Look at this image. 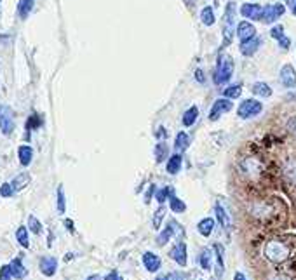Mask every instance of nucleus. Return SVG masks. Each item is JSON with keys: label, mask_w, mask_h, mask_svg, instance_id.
<instances>
[{"label": "nucleus", "mask_w": 296, "mask_h": 280, "mask_svg": "<svg viewBox=\"0 0 296 280\" xmlns=\"http://www.w3.org/2000/svg\"><path fill=\"white\" fill-rule=\"evenodd\" d=\"M221 94L226 100H235V98H239L240 94H242V87H240L239 84H235V86L225 87V89L221 90Z\"/></svg>", "instance_id": "obj_25"}, {"label": "nucleus", "mask_w": 296, "mask_h": 280, "mask_svg": "<svg viewBox=\"0 0 296 280\" xmlns=\"http://www.w3.org/2000/svg\"><path fill=\"white\" fill-rule=\"evenodd\" d=\"M169 195H173V188H171V186H166V188H162V190L157 192V200H159L160 204H164V200L169 197Z\"/></svg>", "instance_id": "obj_38"}, {"label": "nucleus", "mask_w": 296, "mask_h": 280, "mask_svg": "<svg viewBox=\"0 0 296 280\" xmlns=\"http://www.w3.org/2000/svg\"><path fill=\"white\" fill-rule=\"evenodd\" d=\"M58 268V261L56 258H42L40 260V272H42L46 277H53L56 274Z\"/></svg>", "instance_id": "obj_13"}, {"label": "nucleus", "mask_w": 296, "mask_h": 280, "mask_svg": "<svg viewBox=\"0 0 296 280\" xmlns=\"http://www.w3.org/2000/svg\"><path fill=\"white\" fill-rule=\"evenodd\" d=\"M251 92L256 94V96H261V98H270L272 96V87L265 82H256V84H253V87H251Z\"/></svg>", "instance_id": "obj_20"}, {"label": "nucleus", "mask_w": 296, "mask_h": 280, "mask_svg": "<svg viewBox=\"0 0 296 280\" xmlns=\"http://www.w3.org/2000/svg\"><path fill=\"white\" fill-rule=\"evenodd\" d=\"M214 252H216V275L221 277L223 270H225V263H223V247L220 244H214Z\"/></svg>", "instance_id": "obj_27"}, {"label": "nucleus", "mask_w": 296, "mask_h": 280, "mask_svg": "<svg viewBox=\"0 0 296 280\" xmlns=\"http://www.w3.org/2000/svg\"><path fill=\"white\" fill-rule=\"evenodd\" d=\"M291 10H293V14L296 16V4H294V7H293V9H291Z\"/></svg>", "instance_id": "obj_51"}, {"label": "nucleus", "mask_w": 296, "mask_h": 280, "mask_svg": "<svg viewBox=\"0 0 296 280\" xmlns=\"http://www.w3.org/2000/svg\"><path fill=\"white\" fill-rule=\"evenodd\" d=\"M30 183V176H28L27 172H21V174H18L16 178H14V181L11 184H13V188H14V192H20V190H23L27 184Z\"/></svg>", "instance_id": "obj_24"}, {"label": "nucleus", "mask_w": 296, "mask_h": 280, "mask_svg": "<svg viewBox=\"0 0 296 280\" xmlns=\"http://www.w3.org/2000/svg\"><path fill=\"white\" fill-rule=\"evenodd\" d=\"M181 234V228H180V224L176 223V221H169V224L166 226V230L162 232V234L159 235V238H157V244H159L160 247L162 246H166L167 242H169V238L173 237L174 234Z\"/></svg>", "instance_id": "obj_11"}, {"label": "nucleus", "mask_w": 296, "mask_h": 280, "mask_svg": "<svg viewBox=\"0 0 296 280\" xmlns=\"http://www.w3.org/2000/svg\"><path fill=\"white\" fill-rule=\"evenodd\" d=\"M286 2L289 4V6H291V9H293V7H294V4H296V0H286Z\"/></svg>", "instance_id": "obj_49"}, {"label": "nucleus", "mask_w": 296, "mask_h": 280, "mask_svg": "<svg viewBox=\"0 0 296 280\" xmlns=\"http://www.w3.org/2000/svg\"><path fill=\"white\" fill-rule=\"evenodd\" d=\"M263 254L272 263H284L291 258V249L284 240H270V242H266Z\"/></svg>", "instance_id": "obj_1"}, {"label": "nucleus", "mask_w": 296, "mask_h": 280, "mask_svg": "<svg viewBox=\"0 0 296 280\" xmlns=\"http://www.w3.org/2000/svg\"><path fill=\"white\" fill-rule=\"evenodd\" d=\"M233 74V60L230 56H220L216 66V74H214V82L218 86H225Z\"/></svg>", "instance_id": "obj_3"}, {"label": "nucleus", "mask_w": 296, "mask_h": 280, "mask_svg": "<svg viewBox=\"0 0 296 280\" xmlns=\"http://www.w3.org/2000/svg\"><path fill=\"white\" fill-rule=\"evenodd\" d=\"M35 0H20V6H18V12H20V18H27L30 14V10L34 9Z\"/></svg>", "instance_id": "obj_30"}, {"label": "nucleus", "mask_w": 296, "mask_h": 280, "mask_svg": "<svg viewBox=\"0 0 296 280\" xmlns=\"http://www.w3.org/2000/svg\"><path fill=\"white\" fill-rule=\"evenodd\" d=\"M18 155H20V162L21 166H30L32 162V157H34V150H32L30 146H20V150H18Z\"/></svg>", "instance_id": "obj_23"}, {"label": "nucleus", "mask_w": 296, "mask_h": 280, "mask_svg": "<svg viewBox=\"0 0 296 280\" xmlns=\"http://www.w3.org/2000/svg\"><path fill=\"white\" fill-rule=\"evenodd\" d=\"M164 214H166V207L160 206L159 209L155 210V216H153V228H155V230H159V228H160V223H162Z\"/></svg>", "instance_id": "obj_34"}, {"label": "nucleus", "mask_w": 296, "mask_h": 280, "mask_svg": "<svg viewBox=\"0 0 296 280\" xmlns=\"http://www.w3.org/2000/svg\"><path fill=\"white\" fill-rule=\"evenodd\" d=\"M169 256L176 261L180 266H186V261H188V256H186V246L185 242H178L176 246L171 249Z\"/></svg>", "instance_id": "obj_10"}, {"label": "nucleus", "mask_w": 296, "mask_h": 280, "mask_svg": "<svg viewBox=\"0 0 296 280\" xmlns=\"http://www.w3.org/2000/svg\"><path fill=\"white\" fill-rule=\"evenodd\" d=\"M87 280H100V277H98V275H94V277H89Z\"/></svg>", "instance_id": "obj_50"}, {"label": "nucleus", "mask_w": 296, "mask_h": 280, "mask_svg": "<svg viewBox=\"0 0 296 280\" xmlns=\"http://www.w3.org/2000/svg\"><path fill=\"white\" fill-rule=\"evenodd\" d=\"M166 280H185V277L180 274V272H171V274H167Z\"/></svg>", "instance_id": "obj_41"}, {"label": "nucleus", "mask_w": 296, "mask_h": 280, "mask_svg": "<svg viewBox=\"0 0 296 280\" xmlns=\"http://www.w3.org/2000/svg\"><path fill=\"white\" fill-rule=\"evenodd\" d=\"M287 129H289L291 132H293L294 136H296V117L289 118V122H287Z\"/></svg>", "instance_id": "obj_42"}, {"label": "nucleus", "mask_w": 296, "mask_h": 280, "mask_svg": "<svg viewBox=\"0 0 296 280\" xmlns=\"http://www.w3.org/2000/svg\"><path fill=\"white\" fill-rule=\"evenodd\" d=\"M270 35H272L273 38L279 42V46L282 47V49H289V46H291V40L284 35V26L282 24H277V26H273L272 28V32H270Z\"/></svg>", "instance_id": "obj_15"}, {"label": "nucleus", "mask_w": 296, "mask_h": 280, "mask_svg": "<svg viewBox=\"0 0 296 280\" xmlns=\"http://www.w3.org/2000/svg\"><path fill=\"white\" fill-rule=\"evenodd\" d=\"M169 207H171V210H173V212H176V214H181V212H185V210H186L185 202L181 198H178L174 194L171 195V198H169Z\"/></svg>", "instance_id": "obj_28"}, {"label": "nucleus", "mask_w": 296, "mask_h": 280, "mask_svg": "<svg viewBox=\"0 0 296 280\" xmlns=\"http://www.w3.org/2000/svg\"><path fill=\"white\" fill-rule=\"evenodd\" d=\"M195 78L199 80L200 84L206 82V77H204V72H202V70H197V72H195Z\"/></svg>", "instance_id": "obj_44"}, {"label": "nucleus", "mask_w": 296, "mask_h": 280, "mask_svg": "<svg viewBox=\"0 0 296 280\" xmlns=\"http://www.w3.org/2000/svg\"><path fill=\"white\" fill-rule=\"evenodd\" d=\"M28 226H30V230L34 232L35 235H39L40 232H42V224H40V221H39L35 216H30V218H28Z\"/></svg>", "instance_id": "obj_35"}, {"label": "nucleus", "mask_w": 296, "mask_h": 280, "mask_svg": "<svg viewBox=\"0 0 296 280\" xmlns=\"http://www.w3.org/2000/svg\"><path fill=\"white\" fill-rule=\"evenodd\" d=\"M259 38L254 37L251 40H247V42H240V52L244 54V56H253L254 52L259 49Z\"/></svg>", "instance_id": "obj_16"}, {"label": "nucleus", "mask_w": 296, "mask_h": 280, "mask_svg": "<svg viewBox=\"0 0 296 280\" xmlns=\"http://www.w3.org/2000/svg\"><path fill=\"white\" fill-rule=\"evenodd\" d=\"M235 2H228L225 9V16H223V46H230L233 38V32H237L235 28Z\"/></svg>", "instance_id": "obj_2"}, {"label": "nucleus", "mask_w": 296, "mask_h": 280, "mask_svg": "<svg viewBox=\"0 0 296 280\" xmlns=\"http://www.w3.org/2000/svg\"><path fill=\"white\" fill-rule=\"evenodd\" d=\"M105 280H124V278L119 275V272H112V274H108L107 277H105Z\"/></svg>", "instance_id": "obj_43"}, {"label": "nucleus", "mask_w": 296, "mask_h": 280, "mask_svg": "<svg viewBox=\"0 0 296 280\" xmlns=\"http://www.w3.org/2000/svg\"><path fill=\"white\" fill-rule=\"evenodd\" d=\"M232 108H233L232 101H228L226 98H220V100L214 101L213 106H211V110H209V120H211V122H216V120L220 118L223 114L230 112Z\"/></svg>", "instance_id": "obj_5"}, {"label": "nucleus", "mask_w": 296, "mask_h": 280, "mask_svg": "<svg viewBox=\"0 0 296 280\" xmlns=\"http://www.w3.org/2000/svg\"><path fill=\"white\" fill-rule=\"evenodd\" d=\"M13 274H11V264H4L0 268V280H11Z\"/></svg>", "instance_id": "obj_40"}, {"label": "nucleus", "mask_w": 296, "mask_h": 280, "mask_svg": "<svg viewBox=\"0 0 296 280\" xmlns=\"http://www.w3.org/2000/svg\"><path fill=\"white\" fill-rule=\"evenodd\" d=\"M197 117H199V108L192 106V108H188V110H186L185 114H183V118H181V122H183L185 127H190V126H193V124H195Z\"/></svg>", "instance_id": "obj_21"}, {"label": "nucleus", "mask_w": 296, "mask_h": 280, "mask_svg": "<svg viewBox=\"0 0 296 280\" xmlns=\"http://www.w3.org/2000/svg\"><path fill=\"white\" fill-rule=\"evenodd\" d=\"M155 280H166V278H162V277H159V278H155Z\"/></svg>", "instance_id": "obj_52"}, {"label": "nucleus", "mask_w": 296, "mask_h": 280, "mask_svg": "<svg viewBox=\"0 0 296 280\" xmlns=\"http://www.w3.org/2000/svg\"><path fill=\"white\" fill-rule=\"evenodd\" d=\"M0 129L4 134H11L14 129V120L9 110H0Z\"/></svg>", "instance_id": "obj_14"}, {"label": "nucleus", "mask_w": 296, "mask_h": 280, "mask_svg": "<svg viewBox=\"0 0 296 280\" xmlns=\"http://www.w3.org/2000/svg\"><path fill=\"white\" fill-rule=\"evenodd\" d=\"M286 12V6L284 4H270V6L263 7V23H273L279 20L282 14Z\"/></svg>", "instance_id": "obj_6"}, {"label": "nucleus", "mask_w": 296, "mask_h": 280, "mask_svg": "<svg viewBox=\"0 0 296 280\" xmlns=\"http://www.w3.org/2000/svg\"><path fill=\"white\" fill-rule=\"evenodd\" d=\"M263 104L256 100H244L242 103L239 104V110H237V115L240 118H251L256 117V115L261 114Z\"/></svg>", "instance_id": "obj_4"}, {"label": "nucleus", "mask_w": 296, "mask_h": 280, "mask_svg": "<svg viewBox=\"0 0 296 280\" xmlns=\"http://www.w3.org/2000/svg\"><path fill=\"white\" fill-rule=\"evenodd\" d=\"M65 209H67V204H65L63 186H58V210H60V214H63Z\"/></svg>", "instance_id": "obj_36"}, {"label": "nucleus", "mask_w": 296, "mask_h": 280, "mask_svg": "<svg viewBox=\"0 0 296 280\" xmlns=\"http://www.w3.org/2000/svg\"><path fill=\"white\" fill-rule=\"evenodd\" d=\"M167 154H169V148H167L166 143H157V144H155V157H157V162H162V160L167 157Z\"/></svg>", "instance_id": "obj_32"}, {"label": "nucleus", "mask_w": 296, "mask_h": 280, "mask_svg": "<svg viewBox=\"0 0 296 280\" xmlns=\"http://www.w3.org/2000/svg\"><path fill=\"white\" fill-rule=\"evenodd\" d=\"M240 14H242L244 18H247V20H253V21L263 20V7L258 6V4H244V6L240 7Z\"/></svg>", "instance_id": "obj_8"}, {"label": "nucleus", "mask_w": 296, "mask_h": 280, "mask_svg": "<svg viewBox=\"0 0 296 280\" xmlns=\"http://www.w3.org/2000/svg\"><path fill=\"white\" fill-rule=\"evenodd\" d=\"M280 84L287 89H294L296 87V70L291 64H284L280 68Z\"/></svg>", "instance_id": "obj_7"}, {"label": "nucleus", "mask_w": 296, "mask_h": 280, "mask_svg": "<svg viewBox=\"0 0 296 280\" xmlns=\"http://www.w3.org/2000/svg\"><path fill=\"white\" fill-rule=\"evenodd\" d=\"M13 194H14V188L11 183H4L2 186H0V195H2V197H11Z\"/></svg>", "instance_id": "obj_39"}, {"label": "nucleus", "mask_w": 296, "mask_h": 280, "mask_svg": "<svg viewBox=\"0 0 296 280\" xmlns=\"http://www.w3.org/2000/svg\"><path fill=\"white\" fill-rule=\"evenodd\" d=\"M237 35H239L240 42H247V40L256 37V28L249 23V21H240L237 24Z\"/></svg>", "instance_id": "obj_9"}, {"label": "nucleus", "mask_w": 296, "mask_h": 280, "mask_svg": "<svg viewBox=\"0 0 296 280\" xmlns=\"http://www.w3.org/2000/svg\"><path fill=\"white\" fill-rule=\"evenodd\" d=\"M143 264L145 268L150 272V274H155V272L160 270V264H162V261H160V258L157 256V254L150 252V250H147V252L143 254Z\"/></svg>", "instance_id": "obj_12"}, {"label": "nucleus", "mask_w": 296, "mask_h": 280, "mask_svg": "<svg viewBox=\"0 0 296 280\" xmlns=\"http://www.w3.org/2000/svg\"><path fill=\"white\" fill-rule=\"evenodd\" d=\"M11 274L16 278H23L27 275V270H25V266L21 264L20 260H13V263H11Z\"/></svg>", "instance_id": "obj_31"}, {"label": "nucleus", "mask_w": 296, "mask_h": 280, "mask_svg": "<svg viewBox=\"0 0 296 280\" xmlns=\"http://www.w3.org/2000/svg\"><path fill=\"white\" fill-rule=\"evenodd\" d=\"M40 124H42V120H40L39 115H32V117L28 118V122H27L28 132H30V130H35V129H37V127L40 126Z\"/></svg>", "instance_id": "obj_37"}, {"label": "nucleus", "mask_w": 296, "mask_h": 280, "mask_svg": "<svg viewBox=\"0 0 296 280\" xmlns=\"http://www.w3.org/2000/svg\"><path fill=\"white\" fill-rule=\"evenodd\" d=\"M181 164H183V158H181V155H173V157H169L167 160V172L169 174H178V170L181 169Z\"/></svg>", "instance_id": "obj_22"}, {"label": "nucleus", "mask_w": 296, "mask_h": 280, "mask_svg": "<svg viewBox=\"0 0 296 280\" xmlns=\"http://www.w3.org/2000/svg\"><path fill=\"white\" fill-rule=\"evenodd\" d=\"M65 224H67L68 230H70L72 234H74V232H75V228H74V221H72V220H67V221H65Z\"/></svg>", "instance_id": "obj_45"}, {"label": "nucleus", "mask_w": 296, "mask_h": 280, "mask_svg": "<svg viewBox=\"0 0 296 280\" xmlns=\"http://www.w3.org/2000/svg\"><path fill=\"white\" fill-rule=\"evenodd\" d=\"M197 230H199V234L202 235V237H209L214 230V220L213 218H204V220H200L199 224H197Z\"/></svg>", "instance_id": "obj_17"}, {"label": "nucleus", "mask_w": 296, "mask_h": 280, "mask_svg": "<svg viewBox=\"0 0 296 280\" xmlns=\"http://www.w3.org/2000/svg\"><path fill=\"white\" fill-rule=\"evenodd\" d=\"M270 280H289L287 277H284V275H275V277H272Z\"/></svg>", "instance_id": "obj_48"}, {"label": "nucleus", "mask_w": 296, "mask_h": 280, "mask_svg": "<svg viewBox=\"0 0 296 280\" xmlns=\"http://www.w3.org/2000/svg\"><path fill=\"white\" fill-rule=\"evenodd\" d=\"M214 210H216V216H218V220H220V224L223 228L228 230V228L232 226V218H230V214L226 212V209L221 206V204H216V206H214Z\"/></svg>", "instance_id": "obj_18"}, {"label": "nucleus", "mask_w": 296, "mask_h": 280, "mask_svg": "<svg viewBox=\"0 0 296 280\" xmlns=\"http://www.w3.org/2000/svg\"><path fill=\"white\" fill-rule=\"evenodd\" d=\"M188 144H190V138H188V134L186 132H178V136H176V141H174V148H176L178 152H185L186 148H188Z\"/></svg>", "instance_id": "obj_26"}, {"label": "nucleus", "mask_w": 296, "mask_h": 280, "mask_svg": "<svg viewBox=\"0 0 296 280\" xmlns=\"http://www.w3.org/2000/svg\"><path fill=\"white\" fill-rule=\"evenodd\" d=\"M200 20H202V23L206 24V26H213L214 21H216V18H214V10L211 9V7H204L202 12H200Z\"/></svg>", "instance_id": "obj_29"}, {"label": "nucleus", "mask_w": 296, "mask_h": 280, "mask_svg": "<svg viewBox=\"0 0 296 280\" xmlns=\"http://www.w3.org/2000/svg\"><path fill=\"white\" fill-rule=\"evenodd\" d=\"M157 136H159V138L166 136V130H164V127H159V130H157Z\"/></svg>", "instance_id": "obj_47"}, {"label": "nucleus", "mask_w": 296, "mask_h": 280, "mask_svg": "<svg viewBox=\"0 0 296 280\" xmlns=\"http://www.w3.org/2000/svg\"><path fill=\"white\" fill-rule=\"evenodd\" d=\"M16 238H18V242H20L23 247H28V246H30V242H28V230H27L25 226H20V228H18Z\"/></svg>", "instance_id": "obj_33"}, {"label": "nucleus", "mask_w": 296, "mask_h": 280, "mask_svg": "<svg viewBox=\"0 0 296 280\" xmlns=\"http://www.w3.org/2000/svg\"><path fill=\"white\" fill-rule=\"evenodd\" d=\"M199 263H200V266H202L206 272H209L211 268H213V252H211V249H207V247H206V249L200 250Z\"/></svg>", "instance_id": "obj_19"}, {"label": "nucleus", "mask_w": 296, "mask_h": 280, "mask_svg": "<svg viewBox=\"0 0 296 280\" xmlns=\"http://www.w3.org/2000/svg\"><path fill=\"white\" fill-rule=\"evenodd\" d=\"M233 280H247V278L244 277V274H240V272H237V274L233 275Z\"/></svg>", "instance_id": "obj_46"}]
</instances>
